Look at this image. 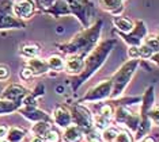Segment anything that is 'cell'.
Returning <instances> with one entry per match:
<instances>
[{"label": "cell", "instance_id": "1", "mask_svg": "<svg viewBox=\"0 0 159 142\" xmlns=\"http://www.w3.org/2000/svg\"><path fill=\"white\" fill-rule=\"evenodd\" d=\"M101 26H102V23L98 22L97 26H94L93 28H90V30L79 34L78 37L72 42L68 43V45H61L60 46L61 50H63V52H67V53H74V54L80 53L82 56H84V54L89 53L90 50H91V47L95 45L97 39L99 37Z\"/></svg>", "mask_w": 159, "mask_h": 142}, {"label": "cell", "instance_id": "2", "mask_svg": "<svg viewBox=\"0 0 159 142\" xmlns=\"http://www.w3.org/2000/svg\"><path fill=\"white\" fill-rule=\"evenodd\" d=\"M114 45L113 41H109V42H105L103 45H101L98 49L94 52L91 56L89 57V60L84 62V67H83V71H82V75L78 79V81L74 84V89H78V87L82 84V83H84L86 80H87L90 76H91L94 72L98 69L101 65H102L105 57L109 54L111 46Z\"/></svg>", "mask_w": 159, "mask_h": 142}, {"label": "cell", "instance_id": "3", "mask_svg": "<svg viewBox=\"0 0 159 142\" xmlns=\"http://www.w3.org/2000/svg\"><path fill=\"white\" fill-rule=\"evenodd\" d=\"M136 67H137L136 60H132V61H129V62L122 65V68L116 73L114 77L111 79V92H110L109 97L116 99V97H118L122 92H124L125 87L129 83V80H131Z\"/></svg>", "mask_w": 159, "mask_h": 142}, {"label": "cell", "instance_id": "4", "mask_svg": "<svg viewBox=\"0 0 159 142\" xmlns=\"http://www.w3.org/2000/svg\"><path fill=\"white\" fill-rule=\"evenodd\" d=\"M72 121L76 123V126L82 130L83 133H87L89 130H91L93 125V114L90 112L89 108L83 107L80 104L72 105Z\"/></svg>", "mask_w": 159, "mask_h": 142}, {"label": "cell", "instance_id": "5", "mask_svg": "<svg viewBox=\"0 0 159 142\" xmlns=\"http://www.w3.org/2000/svg\"><path fill=\"white\" fill-rule=\"evenodd\" d=\"M113 115L116 118V122L126 126L129 130H132V131H136L137 127H139L140 116L133 114V112H131L128 108L125 107V105H120V107L116 110V112Z\"/></svg>", "mask_w": 159, "mask_h": 142}, {"label": "cell", "instance_id": "6", "mask_svg": "<svg viewBox=\"0 0 159 142\" xmlns=\"http://www.w3.org/2000/svg\"><path fill=\"white\" fill-rule=\"evenodd\" d=\"M111 92V79L101 81L99 84L94 85L91 89L87 92V95H84V97L80 100L83 101H97V100H102L110 96Z\"/></svg>", "mask_w": 159, "mask_h": 142}, {"label": "cell", "instance_id": "7", "mask_svg": "<svg viewBox=\"0 0 159 142\" xmlns=\"http://www.w3.org/2000/svg\"><path fill=\"white\" fill-rule=\"evenodd\" d=\"M19 112L22 114L25 118L29 119V121H33V122H39V121H44V122H49L52 123V118L46 114V112L38 110L37 107H34V105H25L22 108H18Z\"/></svg>", "mask_w": 159, "mask_h": 142}, {"label": "cell", "instance_id": "8", "mask_svg": "<svg viewBox=\"0 0 159 142\" xmlns=\"http://www.w3.org/2000/svg\"><path fill=\"white\" fill-rule=\"evenodd\" d=\"M27 95V91L25 87L18 85V84H11L7 88H4L2 93V99L11 100V101H22V99Z\"/></svg>", "mask_w": 159, "mask_h": 142}, {"label": "cell", "instance_id": "9", "mask_svg": "<svg viewBox=\"0 0 159 142\" xmlns=\"http://www.w3.org/2000/svg\"><path fill=\"white\" fill-rule=\"evenodd\" d=\"M83 67H84V61H83L82 56H78V54H71L70 57L67 58V61L64 62V68H66L67 73L71 75H78L83 71Z\"/></svg>", "mask_w": 159, "mask_h": 142}, {"label": "cell", "instance_id": "10", "mask_svg": "<svg viewBox=\"0 0 159 142\" xmlns=\"http://www.w3.org/2000/svg\"><path fill=\"white\" fill-rule=\"evenodd\" d=\"M12 11L18 18L27 19V18H30L31 14H33L34 4L31 2H29V0H19V2H16L15 4L12 6Z\"/></svg>", "mask_w": 159, "mask_h": 142}, {"label": "cell", "instance_id": "11", "mask_svg": "<svg viewBox=\"0 0 159 142\" xmlns=\"http://www.w3.org/2000/svg\"><path fill=\"white\" fill-rule=\"evenodd\" d=\"M53 122L56 123L57 126L63 127L66 129L70 125H72V116H71V112L64 107H57L55 112H53Z\"/></svg>", "mask_w": 159, "mask_h": 142}, {"label": "cell", "instance_id": "12", "mask_svg": "<svg viewBox=\"0 0 159 142\" xmlns=\"http://www.w3.org/2000/svg\"><path fill=\"white\" fill-rule=\"evenodd\" d=\"M133 31V30H132ZM121 37L125 39L128 43H131V45H139L140 42H142V39L143 37L146 35V26H144V23L143 22H137V24H136V30L132 32L131 35H125L124 32H121Z\"/></svg>", "mask_w": 159, "mask_h": 142}, {"label": "cell", "instance_id": "13", "mask_svg": "<svg viewBox=\"0 0 159 142\" xmlns=\"http://www.w3.org/2000/svg\"><path fill=\"white\" fill-rule=\"evenodd\" d=\"M83 138V131L76 125H70L66 127V131L63 134L64 142H80Z\"/></svg>", "mask_w": 159, "mask_h": 142}, {"label": "cell", "instance_id": "14", "mask_svg": "<svg viewBox=\"0 0 159 142\" xmlns=\"http://www.w3.org/2000/svg\"><path fill=\"white\" fill-rule=\"evenodd\" d=\"M27 67L31 69V72H33L34 76H39V75H44L46 72L49 71V67L48 64H46V61L41 60V58H30V61H29Z\"/></svg>", "mask_w": 159, "mask_h": 142}, {"label": "cell", "instance_id": "15", "mask_svg": "<svg viewBox=\"0 0 159 142\" xmlns=\"http://www.w3.org/2000/svg\"><path fill=\"white\" fill-rule=\"evenodd\" d=\"M22 101H11L6 99H0V115H7L16 111L20 107Z\"/></svg>", "mask_w": 159, "mask_h": 142}, {"label": "cell", "instance_id": "16", "mask_svg": "<svg viewBox=\"0 0 159 142\" xmlns=\"http://www.w3.org/2000/svg\"><path fill=\"white\" fill-rule=\"evenodd\" d=\"M113 23L121 32H131L133 30V27H135L133 26V23L129 19H126V18H121V16H116L113 19Z\"/></svg>", "mask_w": 159, "mask_h": 142}, {"label": "cell", "instance_id": "17", "mask_svg": "<svg viewBox=\"0 0 159 142\" xmlns=\"http://www.w3.org/2000/svg\"><path fill=\"white\" fill-rule=\"evenodd\" d=\"M7 141L8 142H20L25 138V130L19 127H11L7 131Z\"/></svg>", "mask_w": 159, "mask_h": 142}, {"label": "cell", "instance_id": "18", "mask_svg": "<svg viewBox=\"0 0 159 142\" xmlns=\"http://www.w3.org/2000/svg\"><path fill=\"white\" fill-rule=\"evenodd\" d=\"M50 129H52V127H50L49 122L39 121V122L35 123L33 127H31V133H33L34 136H37V137H44Z\"/></svg>", "mask_w": 159, "mask_h": 142}, {"label": "cell", "instance_id": "19", "mask_svg": "<svg viewBox=\"0 0 159 142\" xmlns=\"http://www.w3.org/2000/svg\"><path fill=\"white\" fill-rule=\"evenodd\" d=\"M101 6L105 10L110 11V12L117 14L118 10H122V3L121 0H101Z\"/></svg>", "mask_w": 159, "mask_h": 142}, {"label": "cell", "instance_id": "20", "mask_svg": "<svg viewBox=\"0 0 159 142\" xmlns=\"http://www.w3.org/2000/svg\"><path fill=\"white\" fill-rule=\"evenodd\" d=\"M117 134H118V130L116 129V127L107 126L106 129H103L102 133H101L102 142H113L116 140V137H117Z\"/></svg>", "mask_w": 159, "mask_h": 142}, {"label": "cell", "instance_id": "21", "mask_svg": "<svg viewBox=\"0 0 159 142\" xmlns=\"http://www.w3.org/2000/svg\"><path fill=\"white\" fill-rule=\"evenodd\" d=\"M20 54L26 58H34L39 54V47L37 45H31V43H29V45H25L22 47Z\"/></svg>", "mask_w": 159, "mask_h": 142}, {"label": "cell", "instance_id": "22", "mask_svg": "<svg viewBox=\"0 0 159 142\" xmlns=\"http://www.w3.org/2000/svg\"><path fill=\"white\" fill-rule=\"evenodd\" d=\"M46 64H48L49 69H53V71H63L64 69V60L60 56H50Z\"/></svg>", "mask_w": 159, "mask_h": 142}, {"label": "cell", "instance_id": "23", "mask_svg": "<svg viewBox=\"0 0 159 142\" xmlns=\"http://www.w3.org/2000/svg\"><path fill=\"white\" fill-rule=\"evenodd\" d=\"M98 115L111 121V118H113V108H111V105L110 104H101L99 110H98Z\"/></svg>", "mask_w": 159, "mask_h": 142}, {"label": "cell", "instance_id": "24", "mask_svg": "<svg viewBox=\"0 0 159 142\" xmlns=\"http://www.w3.org/2000/svg\"><path fill=\"white\" fill-rule=\"evenodd\" d=\"M86 140H87V142H102L101 133L97 129H94V127L86 133Z\"/></svg>", "mask_w": 159, "mask_h": 142}, {"label": "cell", "instance_id": "25", "mask_svg": "<svg viewBox=\"0 0 159 142\" xmlns=\"http://www.w3.org/2000/svg\"><path fill=\"white\" fill-rule=\"evenodd\" d=\"M44 142H60V134L56 131V130L50 129L48 133L42 137Z\"/></svg>", "mask_w": 159, "mask_h": 142}, {"label": "cell", "instance_id": "26", "mask_svg": "<svg viewBox=\"0 0 159 142\" xmlns=\"http://www.w3.org/2000/svg\"><path fill=\"white\" fill-rule=\"evenodd\" d=\"M113 142H133V140L128 131H118L117 137Z\"/></svg>", "mask_w": 159, "mask_h": 142}, {"label": "cell", "instance_id": "27", "mask_svg": "<svg viewBox=\"0 0 159 142\" xmlns=\"http://www.w3.org/2000/svg\"><path fill=\"white\" fill-rule=\"evenodd\" d=\"M139 53H140V57H143V58H150L151 56H152V49H151L150 46H147V45H143V46H140L139 47Z\"/></svg>", "mask_w": 159, "mask_h": 142}, {"label": "cell", "instance_id": "28", "mask_svg": "<svg viewBox=\"0 0 159 142\" xmlns=\"http://www.w3.org/2000/svg\"><path fill=\"white\" fill-rule=\"evenodd\" d=\"M146 45H147V46H150L151 49H152V52H155V53L158 52V38L155 37V35H152V37L150 35V37L147 38Z\"/></svg>", "mask_w": 159, "mask_h": 142}, {"label": "cell", "instance_id": "29", "mask_svg": "<svg viewBox=\"0 0 159 142\" xmlns=\"http://www.w3.org/2000/svg\"><path fill=\"white\" fill-rule=\"evenodd\" d=\"M10 77V68L7 65L0 64V81H4Z\"/></svg>", "mask_w": 159, "mask_h": 142}, {"label": "cell", "instance_id": "30", "mask_svg": "<svg viewBox=\"0 0 159 142\" xmlns=\"http://www.w3.org/2000/svg\"><path fill=\"white\" fill-rule=\"evenodd\" d=\"M19 76H20V79H22V80H25V81H27V80H30L34 75H33V72H31V69L29 68V67H26V68L23 69V71H20Z\"/></svg>", "mask_w": 159, "mask_h": 142}, {"label": "cell", "instance_id": "31", "mask_svg": "<svg viewBox=\"0 0 159 142\" xmlns=\"http://www.w3.org/2000/svg\"><path fill=\"white\" fill-rule=\"evenodd\" d=\"M128 56L132 58V60H137L140 57V53H139V47L137 46H132L131 49L128 50Z\"/></svg>", "mask_w": 159, "mask_h": 142}, {"label": "cell", "instance_id": "32", "mask_svg": "<svg viewBox=\"0 0 159 142\" xmlns=\"http://www.w3.org/2000/svg\"><path fill=\"white\" fill-rule=\"evenodd\" d=\"M7 131H8V127L0 125V140H4L7 137Z\"/></svg>", "mask_w": 159, "mask_h": 142}, {"label": "cell", "instance_id": "33", "mask_svg": "<svg viewBox=\"0 0 159 142\" xmlns=\"http://www.w3.org/2000/svg\"><path fill=\"white\" fill-rule=\"evenodd\" d=\"M142 142H157V140H155L152 136H148V137H144L142 140Z\"/></svg>", "mask_w": 159, "mask_h": 142}, {"label": "cell", "instance_id": "34", "mask_svg": "<svg viewBox=\"0 0 159 142\" xmlns=\"http://www.w3.org/2000/svg\"><path fill=\"white\" fill-rule=\"evenodd\" d=\"M30 142H44V140H42V137H37V136H33L31 137Z\"/></svg>", "mask_w": 159, "mask_h": 142}, {"label": "cell", "instance_id": "35", "mask_svg": "<svg viewBox=\"0 0 159 142\" xmlns=\"http://www.w3.org/2000/svg\"><path fill=\"white\" fill-rule=\"evenodd\" d=\"M52 2H53V0H42V3H44L45 6H49L50 3H52Z\"/></svg>", "mask_w": 159, "mask_h": 142}, {"label": "cell", "instance_id": "36", "mask_svg": "<svg viewBox=\"0 0 159 142\" xmlns=\"http://www.w3.org/2000/svg\"><path fill=\"white\" fill-rule=\"evenodd\" d=\"M0 142H6V141L4 140H0Z\"/></svg>", "mask_w": 159, "mask_h": 142}]
</instances>
